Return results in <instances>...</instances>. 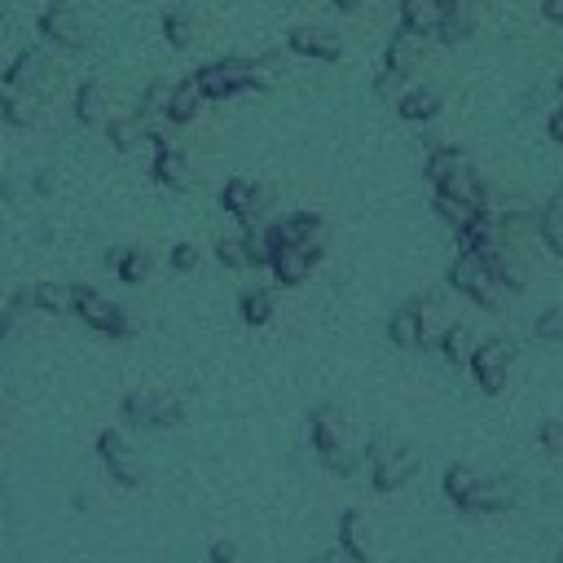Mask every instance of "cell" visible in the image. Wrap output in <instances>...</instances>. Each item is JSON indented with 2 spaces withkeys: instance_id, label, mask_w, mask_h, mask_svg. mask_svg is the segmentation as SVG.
I'll return each mask as SVG.
<instances>
[{
  "instance_id": "obj_20",
  "label": "cell",
  "mask_w": 563,
  "mask_h": 563,
  "mask_svg": "<svg viewBox=\"0 0 563 563\" xmlns=\"http://www.w3.org/2000/svg\"><path fill=\"white\" fill-rule=\"evenodd\" d=\"M435 211H440V220L453 229V233H462V229H471L484 211H471V207H462V202H453V198H444V194H435Z\"/></svg>"
},
{
  "instance_id": "obj_2",
  "label": "cell",
  "mask_w": 563,
  "mask_h": 563,
  "mask_svg": "<svg viewBox=\"0 0 563 563\" xmlns=\"http://www.w3.org/2000/svg\"><path fill=\"white\" fill-rule=\"evenodd\" d=\"M220 202H224L229 216H238V220L251 229V224L273 207V185L251 180V176H233V180L220 189Z\"/></svg>"
},
{
  "instance_id": "obj_32",
  "label": "cell",
  "mask_w": 563,
  "mask_h": 563,
  "mask_svg": "<svg viewBox=\"0 0 563 563\" xmlns=\"http://www.w3.org/2000/svg\"><path fill=\"white\" fill-rule=\"evenodd\" d=\"M541 440H545V449L559 453V449H563V422H545V427H541Z\"/></svg>"
},
{
  "instance_id": "obj_23",
  "label": "cell",
  "mask_w": 563,
  "mask_h": 563,
  "mask_svg": "<svg viewBox=\"0 0 563 563\" xmlns=\"http://www.w3.org/2000/svg\"><path fill=\"white\" fill-rule=\"evenodd\" d=\"M444 488H449V497H453V501H462V506H466V501H471V493L479 488V475H475L471 466H453V471L444 475Z\"/></svg>"
},
{
  "instance_id": "obj_29",
  "label": "cell",
  "mask_w": 563,
  "mask_h": 563,
  "mask_svg": "<svg viewBox=\"0 0 563 563\" xmlns=\"http://www.w3.org/2000/svg\"><path fill=\"white\" fill-rule=\"evenodd\" d=\"M374 92L400 101V92H405V75H396V70H378V75H374Z\"/></svg>"
},
{
  "instance_id": "obj_10",
  "label": "cell",
  "mask_w": 563,
  "mask_h": 563,
  "mask_svg": "<svg viewBox=\"0 0 563 563\" xmlns=\"http://www.w3.org/2000/svg\"><path fill=\"white\" fill-rule=\"evenodd\" d=\"M475 22H479L475 0H444V18H440L435 40H444V44H462V40L475 35Z\"/></svg>"
},
{
  "instance_id": "obj_18",
  "label": "cell",
  "mask_w": 563,
  "mask_h": 563,
  "mask_svg": "<svg viewBox=\"0 0 563 563\" xmlns=\"http://www.w3.org/2000/svg\"><path fill=\"white\" fill-rule=\"evenodd\" d=\"M154 176H158L163 185H172V189H185V185H189V163H185V154H180V150H163V154L154 158Z\"/></svg>"
},
{
  "instance_id": "obj_27",
  "label": "cell",
  "mask_w": 563,
  "mask_h": 563,
  "mask_svg": "<svg viewBox=\"0 0 563 563\" xmlns=\"http://www.w3.org/2000/svg\"><path fill=\"white\" fill-rule=\"evenodd\" d=\"M541 339H550V343H559L563 339V308H545L541 317H537V325H532Z\"/></svg>"
},
{
  "instance_id": "obj_19",
  "label": "cell",
  "mask_w": 563,
  "mask_h": 563,
  "mask_svg": "<svg viewBox=\"0 0 563 563\" xmlns=\"http://www.w3.org/2000/svg\"><path fill=\"white\" fill-rule=\"evenodd\" d=\"M312 444L330 457V453H339V413L325 405V409H317V418H312Z\"/></svg>"
},
{
  "instance_id": "obj_21",
  "label": "cell",
  "mask_w": 563,
  "mask_h": 563,
  "mask_svg": "<svg viewBox=\"0 0 563 563\" xmlns=\"http://www.w3.org/2000/svg\"><path fill=\"white\" fill-rule=\"evenodd\" d=\"M242 317H246L251 325H264V321L273 317V290H264V286H251V290L242 295Z\"/></svg>"
},
{
  "instance_id": "obj_12",
  "label": "cell",
  "mask_w": 563,
  "mask_h": 563,
  "mask_svg": "<svg viewBox=\"0 0 563 563\" xmlns=\"http://www.w3.org/2000/svg\"><path fill=\"white\" fill-rule=\"evenodd\" d=\"M466 167H471V158H466V150H457V145H431L427 158H422V176H427L431 185H444L449 176H457V172H466Z\"/></svg>"
},
{
  "instance_id": "obj_17",
  "label": "cell",
  "mask_w": 563,
  "mask_h": 563,
  "mask_svg": "<svg viewBox=\"0 0 563 563\" xmlns=\"http://www.w3.org/2000/svg\"><path fill=\"white\" fill-rule=\"evenodd\" d=\"M537 233H541V242H545L554 255H563V194H554V198L537 211Z\"/></svg>"
},
{
  "instance_id": "obj_3",
  "label": "cell",
  "mask_w": 563,
  "mask_h": 563,
  "mask_svg": "<svg viewBox=\"0 0 563 563\" xmlns=\"http://www.w3.org/2000/svg\"><path fill=\"white\" fill-rule=\"evenodd\" d=\"M194 79H198L202 97H233V92L251 88V57H238V53L233 57H220V62L194 70Z\"/></svg>"
},
{
  "instance_id": "obj_24",
  "label": "cell",
  "mask_w": 563,
  "mask_h": 563,
  "mask_svg": "<svg viewBox=\"0 0 563 563\" xmlns=\"http://www.w3.org/2000/svg\"><path fill=\"white\" fill-rule=\"evenodd\" d=\"M79 308L88 312V321H92V325H106V330H119V308H110L106 299H97V295H79Z\"/></svg>"
},
{
  "instance_id": "obj_1",
  "label": "cell",
  "mask_w": 563,
  "mask_h": 563,
  "mask_svg": "<svg viewBox=\"0 0 563 563\" xmlns=\"http://www.w3.org/2000/svg\"><path fill=\"white\" fill-rule=\"evenodd\" d=\"M449 282H453L462 295H471L479 308H501V299H506V290L497 286V277L488 273V264L475 260V255H462V251H457V260L449 264Z\"/></svg>"
},
{
  "instance_id": "obj_15",
  "label": "cell",
  "mask_w": 563,
  "mask_h": 563,
  "mask_svg": "<svg viewBox=\"0 0 563 563\" xmlns=\"http://www.w3.org/2000/svg\"><path fill=\"white\" fill-rule=\"evenodd\" d=\"M444 18V0H400V26L413 35H435Z\"/></svg>"
},
{
  "instance_id": "obj_4",
  "label": "cell",
  "mask_w": 563,
  "mask_h": 563,
  "mask_svg": "<svg viewBox=\"0 0 563 563\" xmlns=\"http://www.w3.org/2000/svg\"><path fill=\"white\" fill-rule=\"evenodd\" d=\"M321 238H325V224L317 211H290L277 224H268L273 246H303L308 255H321Z\"/></svg>"
},
{
  "instance_id": "obj_5",
  "label": "cell",
  "mask_w": 563,
  "mask_h": 563,
  "mask_svg": "<svg viewBox=\"0 0 563 563\" xmlns=\"http://www.w3.org/2000/svg\"><path fill=\"white\" fill-rule=\"evenodd\" d=\"M471 369L479 378L484 391H501L506 387V369H510V339H484L471 352Z\"/></svg>"
},
{
  "instance_id": "obj_26",
  "label": "cell",
  "mask_w": 563,
  "mask_h": 563,
  "mask_svg": "<svg viewBox=\"0 0 563 563\" xmlns=\"http://www.w3.org/2000/svg\"><path fill=\"white\" fill-rule=\"evenodd\" d=\"M163 31H167V40H172L176 48H185V44H189V35H194V22H189V13H185V9H167Z\"/></svg>"
},
{
  "instance_id": "obj_8",
  "label": "cell",
  "mask_w": 563,
  "mask_h": 563,
  "mask_svg": "<svg viewBox=\"0 0 563 563\" xmlns=\"http://www.w3.org/2000/svg\"><path fill=\"white\" fill-rule=\"evenodd\" d=\"M422 53H427V35H413L409 26H396V31L387 35V48H383V70L409 75V70H418Z\"/></svg>"
},
{
  "instance_id": "obj_13",
  "label": "cell",
  "mask_w": 563,
  "mask_h": 563,
  "mask_svg": "<svg viewBox=\"0 0 563 563\" xmlns=\"http://www.w3.org/2000/svg\"><path fill=\"white\" fill-rule=\"evenodd\" d=\"M317 255H308L303 246H273V260H268V273L282 282V286H299L308 277Z\"/></svg>"
},
{
  "instance_id": "obj_9",
  "label": "cell",
  "mask_w": 563,
  "mask_h": 563,
  "mask_svg": "<svg viewBox=\"0 0 563 563\" xmlns=\"http://www.w3.org/2000/svg\"><path fill=\"white\" fill-rule=\"evenodd\" d=\"M440 106H444L440 88H431V84H413V88H405V92H400L396 114H400L405 123H431V119L440 114Z\"/></svg>"
},
{
  "instance_id": "obj_22",
  "label": "cell",
  "mask_w": 563,
  "mask_h": 563,
  "mask_svg": "<svg viewBox=\"0 0 563 563\" xmlns=\"http://www.w3.org/2000/svg\"><path fill=\"white\" fill-rule=\"evenodd\" d=\"M440 347H444L449 361H471V352H475V334H471L466 325H449V330L440 334Z\"/></svg>"
},
{
  "instance_id": "obj_35",
  "label": "cell",
  "mask_w": 563,
  "mask_h": 563,
  "mask_svg": "<svg viewBox=\"0 0 563 563\" xmlns=\"http://www.w3.org/2000/svg\"><path fill=\"white\" fill-rule=\"evenodd\" d=\"M211 554H216V559H220V563H229V559H233V545H229V541H220V545H216V550H211Z\"/></svg>"
},
{
  "instance_id": "obj_36",
  "label": "cell",
  "mask_w": 563,
  "mask_h": 563,
  "mask_svg": "<svg viewBox=\"0 0 563 563\" xmlns=\"http://www.w3.org/2000/svg\"><path fill=\"white\" fill-rule=\"evenodd\" d=\"M334 9L339 13H352V9H361V0H334Z\"/></svg>"
},
{
  "instance_id": "obj_14",
  "label": "cell",
  "mask_w": 563,
  "mask_h": 563,
  "mask_svg": "<svg viewBox=\"0 0 563 563\" xmlns=\"http://www.w3.org/2000/svg\"><path fill=\"white\" fill-rule=\"evenodd\" d=\"M387 339H391L396 347H418V343H422V303H418V299L400 303V308L387 317Z\"/></svg>"
},
{
  "instance_id": "obj_33",
  "label": "cell",
  "mask_w": 563,
  "mask_h": 563,
  "mask_svg": "<svg viewBox=\"0 0 563 563\" xmlns=\"http://www.w3.org/2000/svg\"><path fill=\"white\" fill-rule=\"evenodd\" d=\"M541 13H545L554 26H563V0H541Z\"/></svg>"
},
{
  "instance_id": "obj_6",
  "label": "cell",
  "mask_w": 563,
  "mask_h": 563,
  "mask_svg": "<svg viewBox=\"0 0 563 563\" xmlns=\"http://www.w3.org/2000/svg\"><path fill=\"white\" fill-rule=\"evenodd\" d=\"M286 48L299 53V57H312V62H339L343 57V35L330 31V26H295L286 35Z\"/></svg>"
},
{
  "instance_id": "obj_30",
  "label": "cell",
  "mask_w": 563,
  "mask_h": 563,
  "mask_svg": "<svg viewBox=\"0 0 563 563\" xmlns=\"http://www.w3.org/2000/svg\"><path fill=\"white\" fill-rule=\"evenodd\" d=\"M545 132H550V141H559V145H563V101L545 114Z\"/></svg>"
},
{
  "instance_id": "obj_16",
  "label": "cell",
  "mask_w": 563,
  "mask_h": 563,
  "mask_svg": "<svg viewBox=\"0 0 563 563\" xmlns=\"http://www.w3.org/2000/svg\"><path fill=\"white\" fill-rule=\"evenodd\" d=\"M207 97H202V88H198V79L189 75V79H180L176 88H172V101H167V119H176V123H189L194 114H198V106H202Z\"/></svg>"
},
{
  "instance_id": "obj_11",
  "label": "cell",
  "mask_w": 563,
  "mask_h": 563,
  "mask_svg": "<svg viewBox=\"0 0 563 563\" xmlns=\"http://www.w3.org/2000/svg\"><path fill=\"white\" fill-rule=\"evenodd\" d=\"M435 194H444V198H453V202H462V207H471V211H488V189H484V180H479L475 167L449 176L444 185H435Z\"/></svg>"
},
{
  "instance_id": "obj_34",
  "label": "cell",
  "mask_w": 563,
  "mask_h": 563,
  "mask_svg": "<svg viewBox=\"0 0 563 563\" xmlns=\"http://www.w3.org/2000/svg\"><path fill=\"white\" fill-rule=\"evenodd\" d=\"M145 273V255H128L123 260V277H141Z\"/></svg>"
},
{
  "instance_id": "obj_7",
  "label": "cell",
  "mask_w": 563,
  "mask_h": 563,
  "mask_svg": "<svg viewBox=\"0 0 563 563\" xmlns=\"http://www.w3.org/2000/svg\"><path fill=\"white\" fill-rule=\"evenodd\" d=\"M369 453H374L369 462H374V484H378V488H396V484L409 479V471H413V449H400L396 440H374Z\"/></svg>"
},
{
  "instance_id": "obj_31",
  "label": "cell",
  "mask_w": 563,
  "mask_h": 563,
  "mask_svg": "<svg viewBox=\"0 0 563 563\" xmlns=\"http://www.w3.org/2000/svg\"><path fill=\"white\" fill-rule=\"evenodd\" d=\"M172 264H176V268H194V264H198V251H194L189 242H180V246L172 251Z\"/></svg>"
},
{
  "instance_id": "obj_28",
  "label": "cell",
  "mask_w": 563,
  "mask_h": 563,
  "mask_svg": "<svg viewBox=\"0 0 563 563\" xmlns=\"http://www.w3.org/2000/svg\"><path fill=\"white\" fill-rule=\"evenodd\" d=\"M216 255L229 264V268H246V251H242V233L238 238H220V246H216Z\"/></svg>"
},
{
  "instance_id": "obj_25",
  "label": "cell",
  "mask_w": 563,
  "mask_h": 563,
  "mask_svg": "<svg viewBox=\"0 0 563 563\" xmlns=\"http://www.w3.org/2000/svg\"><path fill=\"white\" fill-rule=\"evenodd\" d=\"M277 70H282V57L277 53L251 57V88H273L277 84Z\"/></svg>"
}]
</instances>
